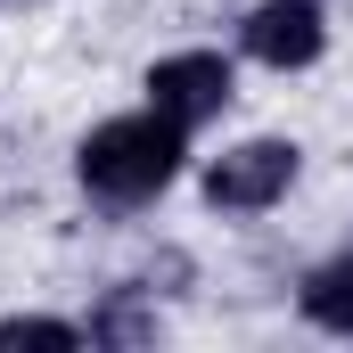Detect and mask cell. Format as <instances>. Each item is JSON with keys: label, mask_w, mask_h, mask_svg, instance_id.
I'll return each mask as SVG.
<instances>
[{"label": "cell", "mask_w": 353, "mask_h": 353, "mask_svg": "<svg viewBox=\"0 0 353 353\" xmlns=\"http://www.w3.org/2000/svg\"><path fill=\"white\" fill-rule=\"evenodd\" d=\"M74 165H83L90 197L140 205V197H157V189L181 173V123H165L157 107H148V115H115V123H99V132L83 140Z\"/></svg>", "instance_id": "cell-1"}, {"label": "cell", "mask_w": 353, "mask_h": 353, "mask_svg": "<svg viewBox=\"0 0 353 353\" xmlns=\"http://www.w3.org/2000/svg\"><path fill=\"white\" fill-rule=\"evenodd\" d=\"M148 107L181 123V132H197L205 115H222L230 107V66L214 58V50H181V58H157V74H148Z\"/></svg>", "instance_id": "cell-2"}, {"label": "cell", "mask_w": 353, "mask_h": 353, "mask_svg": "<svg viewBox=\"0 0 353 353\" xmlns=\"http://www.w3.org/2000/svg\"><path fill=\"white\" fill-rule=\"evenodd\" d=\"M288 181H296V148H288V140H247V148H230V157L205 173V197L230 205V214H255V205H271Z\"/></svg>", "instance_id": "cell-3"}, {"label": "cell", "mask_w": 353, "mask_h": 353, "mask_svg": "<svg viewBox=\"0 0 353 353\" xmlns=\"http://www.w3.org/2000/svg\"><path fill=\"white\" fill-rule=\"evenodd\" d=\"M321 8L312 0H263L255 17H247V50L263 58V66H312L321 58Z\"/></svg>", "instance_id": "cell-4"}, {"label": "cell", "mask_w": 353, "mask_h": 353, "mask_svg": "<svg viewBox=\"0 0 353 353\" xmlns=\"http://www.w3.org/2000/svg\"><path fill=\"white\" fill-rule=\"evenodd\" d=\"M304 321L329 337H353V263H321L304 279Z\"/></svg>", "instance_id": "cell-5"}, {"label": "cell", "mask_w": 353, "mask_h": 353, "mask_svg": "<svg viewBox=\"0 0 353 353\" xmlns=\"http://www.w3.org/2000/svg\"><path fill=\"white\" fill-rule=\"evenodd\" d=\"M8 345H83V329H66V321H25V312H17V321H0V353Z\"/></svg>", "instance_id": "cell-6"}, {"label": "cell", "mask_w": 353, "mask_h": 353, "mask_svg": "<svg viewBox=\"0 0 353 353\" xmlns=\"http://www.w3.org/2000/svg\"><path fill=\"white\" fill-rule=\"evenodd\" d=\"M90 337H107V345H140V337H157V321H148L140 304H107V312L90 321Z\"/></svg>", "instance_id": "cell-7"}]
</instances>
